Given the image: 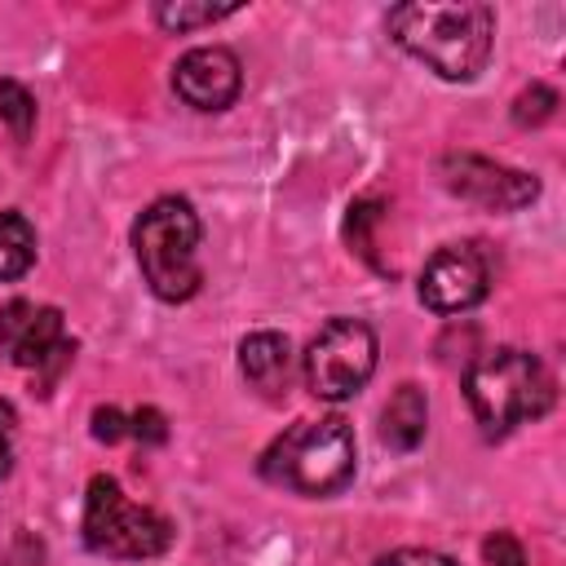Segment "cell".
<instances>
[{
  "mask_svg": "<svg viewBox=\"0 0 566 566\" xmlns=\"http://www.w3.org/2000/svg\"><path fill=\"white\" fill-rule=\"evenodd\" d=\"M385 31L402 53H411L438 80L469 84L491 62L495 9L482 0H451V4L411 0V4H394L385 13Z\"/></svg>",
  "mask_w": 566,
  "mask_h": 566,
  "instance_id": "1",
  "label": "cell"
},
{
  "mask_svg": "<svg viewBox=\"0 0 566 566\" xmlns=\"http://www.w3.org/2000/svg\"><path fill=\"white\" fill-rule=\"evenodd\" d=\"M464 398L486 438H504L553 407V376L539 354L517 345H495L478 354L464 371Z\"/></svg>",
  "mask_w": 566,
  "mask_h": 566,
  "instance_id": "2",
  "label": "cell"
},
{
  "mask_svg": "<svg viewBox=\"0 0 566 566\" xmlns=\"http://www.w3.org/2000/svg\"><path fill=\"white\" fill-rule=\"evenodd\" d=\"M358 469V442L354 429L340 416H318V420H296L283 429L265 455H261V478L310 500H327L354 482Z\"/></svg>",
  "mask_w": 566,
  "mask_h": 566,
  "instance_id": "3",
  "label": "cell"
},
{
  "mask_svg": "<svg viewBox=\"0 0 566 566\" xmlns=\"http://www.w3.org/2000/svg\"><path fill=\"white\" fill-rule=\"evenodd\" d=\"M199 212L190 208V199L181 195H164L155 199L137 221H133V252H137V270L146 279V287L177 305L190 301L203 283V265H199Z\"/></svg>",
  "mask_w": 566,
  "mask_h": 566,
  "instance_id": "4",
  "label": "cell"
},
{
  "mask_svg": "<svg viewBox=\"0 0 566 566\" xmlns=\"http://www.w3.org/2000/svg\"><path fill=\"white\" fill-rule=\"evenodd\" d=\"M84 544L115 562H150L168 553L172 522L124 495V486L111 473H93L84 491Z\"/></svg>",
  "mask_w": 566,
  "mask_h": 566,
  "instance_id": "5",
  "label": "cell"
},
{
  "mask_svg": "<svg viewBox=\"0 0 566 566\" xmlns=\"http://www.w3.org/2000/svg\"><path fill=\"white\" fill-rule=\"evenodd\" d=\"M376 354H380V340L371 323L349 314L327 318L301 354V380L318 402H345L371 380Z\"/></svg>",
  "mask_w": 566,
  "mask_h": 566,
  "instance_id": "6",
  "label": "cell"
},
{
  "mask_svg": "<svg viewBox=\"0 0 566 566\" xmlns=\"http://www.w3.org/2000/svg\"><path fill=\"white\" fill-rule=\"evenodd\" d=\"M438 181L455 199H464L482 212H517L539 199V181L531 172L509 168L486 155H473V150H447L438 159Z\"/></svg>",
  "mask_w": 566,
  "mask_h": 566,
  "instance_id": "7",
  "label": "cell"
},
{
  "mask_svg": "<svg viewBox=\"0 0 566 566\" xmlns=\"http://www.w3.org/2000/svg\"><path fill=\"white\" fill-rule=\"evenodd\" d=\"M486 287H491V270L478 243H447L424 261L416 292L433 314H464L486 296Z\"/></svg>",
  "mask_w": 566,
  "mask_h": 566,
  "instance_id": "8",
  "label": "cell"
},
{
  "mask_svg": "<svg viewBox=\"0 0 566 566\" xmlns=\"http://www.w3.org/2000/svg\"><path fill=\"white\" fill-rule=\"evenodd\" d=\"M0 349L18 367H49L53 358L62 363L75 345L66 340L62 310L57 305H31V301H9L0 305Z\"/></svg>",
  "mask_w": 566,
  "mask_h": 566,
  "instance_id": "9",
  "label": "cell"
},
{
  "mask_svg": "<svg viewBox=\"0 0 566 566\" xmlns=\"http://www.w3.org/2000/svg\"><path fill=\"white\" fill-rule=\"evenodd\" d=\"M172 88L195 111H226L243 88V66L226 44H199L177 57Z\"/></svg>",
  "mask_w": 566,
  "mask_h": 566,
  "instance_id": "10",
  "label": "cell"
},
{
  "mask_svg": "<svg viewBox=\"0 0 566 566\" xmlns=\"http://www.w3.org/2000/svg\"><path fill=\"white\" fill-rule=\"evenodd\" d=\"M239 371L265 398L287 394V380H292V345H287V336L283 332H252V336H243L239 340Z\"/></svg>",
  "mask_w": 566,
  "mask_h": 566,
  "instance_id": "11",
  "label": "cell"
},
{
  "mask_svg": "<svg viewBox=\"0 0 566 566\" xmlns=\"http://www.w3.org/2000/svg\"><path fill=\"white\" fill-rule=\"evenodd\" d=\"M429 429V398L420 385H398L380 411V442L394 451H416Z\"/></svg>",
  "mask_w": 566,
  "mask_h": 566,
  "instance_id": "12",
  "label": "cell"
},
{
  "mask_svg": "<svg viewBox=\"0 0 566 566\" xmlns=\"http://www.w3.org/2000/svg\"><path fill=\"white\" fill-rule=\"evenodd\" d=\"M31 265H35V226L18 208H9L0 212V283L22 279Z\"/></svg>",
  "mask_w": 566,
  "mask_h": 566,
  "instance_id": "13",
  "label": "cell"
},
{
  "mask_svg": "<svg viewBox=\"0 0 566 566\" xmlns=\"http://www.w3.org/2000/svg\"><path fill=\"white\" fill-rule=\"evenodd\" d=\"M239 13V4H190V0H168V4H155V22L172 35H186V31H199V27H212L221 18Z\"/></svg>",
  "mask_w": 566,
  "mask_h": 566,
  "instance_id": "14",
  "label": "cell"
},
{
  "mask_svg": "<svg viewBox=\"0 0 566 566\" xmlns=\"http://www.w3.org/2000/svg\"><path fill=\"white\" fill-rule=\"evenodd\" d=\"M0 119L18 142H27L35 128V97L18 80H0Z\"/></svg>",
  "mask_w": 566,
  "mask_h": 566,
  "instance_id": "15",
  "label": "cell"
},
{
  "mask_svg": "<svg viewBox=\"0 0 566 566\" xmlns=\"http://www.w3.org/2000/svg\"><path fill=\"white\" fill-rule=\"evenodd\" d=\"M553 115H557V88H548V84H539V80L513 97V124H517V128H539V124H548Z\"/></svg>",
  "mask_w": 566,
  "mask_h": 566,
  "instance_id": "16",
  "label": "cell"
},
{
  "mask_svg": "<svg viewBox=\"0 0 566 566\" xmlns=\"http://www.w3.org/2000/svg\"><path fill=\"white\" fill-rule=\"evenodd\" d=\"M482 566H531V562L513 531H491L482 539Z\"/></svg>",
  "mask_w": 566,
  "mask_h": 566,
  "instance_id": "17",
  "label": "cell"
},
{
  "mask_svg": "<svg viewBox=\"0 0 566 566\" xmlns=\"http://www.w3.org/2000/svg\"><path fill=\"white\" fill-rule=\"evenodd\" d=\"M128 438H137V442H146V447H159V442L168 438V420H164V411H155V407H137V411L128 416Z\"/></svg>",
  "mask_w": 566,
  "mask_h": 566,
  "instance_id": "18",
  "label": "cell"
},
{
  "mask_svg": "<svg viewBox=\"0 0 566 566\" xmlns=\"http://www.w3.org/2000/svg\"><path fill=\"white\" fill-rule=\"evenodd\" d=\"M0 566H44V544H40L31 531H18V535L4 544Z\"/></svg>",
  "mask_w": 566,
  "mask_h": 566,
  "instance_id": "19",
  "label": "cell"
},
{
  "mask_svg": "<svg viewBox=\"0 0 566 566\" xmlns=\"http://www.w3.org/2000/svg\"><path fill=\"white\" fill-rule=\"evenodd\" d=\"M367 566H455V562L438 548H394V553H380Z\"/></svg>",
  "mask_w": 566,
  "mask_h": 566,
  "instance_id": "20",
  "label": "cell"
},
{
  "mask_svg": "<svg viewBox=\"0 0 566 566\" xmlns=\"http://www.w3.org/2000/svg\"><path fill=\"white\" fill-rule=\"evenodd\" d=\"M13 442H18V411L9 398H0V482L13 469Z\"/></svg>",
  "mask_w": 566,
  "mask_h": 566,
  "instance_id": "21",
  "label": "cell"
},
{
  "mask_svg": "<svg viewBox=\"0 0 566 566\" xmlns=\"http://www.w3.org/2000/svg\"><path fill=\"white\" fill-rule=\"evenodd\" d=\"M93 438L97 442H119L128 438V416L119 407H97L93 411Z\"/></svg>",
  "mask_w": 566,
  "mask_h": 566,
  "instance_id": "22",
  "label": "cell"
}]
</instances>
